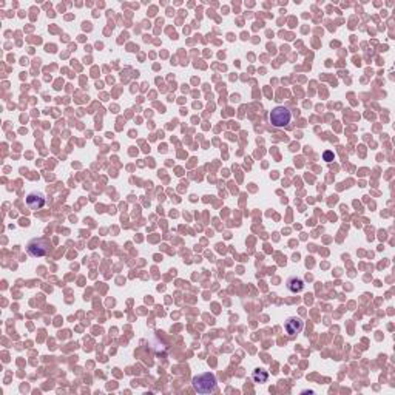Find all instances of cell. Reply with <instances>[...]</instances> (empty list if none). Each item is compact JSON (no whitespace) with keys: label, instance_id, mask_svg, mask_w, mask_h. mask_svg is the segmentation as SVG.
<instances>
[{"label":"cell","instance_id":"cell-3","mask_svg":"<svg viewBox=\"0 0 395 395\" xmlns=\"http://www.w3.org/2000/svg\"><path fill=\"white\" fill-rule=\"evenodd\" d=\"M50 247H51L50 240H47V238H34V240H31L28 242V245H26V252H28V255H31L34 258H42V257L48 255Z\"/></svg>","mask_w":395,"mask_h":395},{"label":"cell","instance_id":"cell-7","mask_svg":"<svg viewBox=\"0 0 395 395\" xmlns=\"http://www.w3.org/2000/svg\"><path fill=\"white\" fill-rule=\"evenodd\" d=\"M252 378L255 383H266L267 378H269V374L266 371H262V369H255L252 374Z\"/></svg>","mask_w":395,"mask_h":395},{"label":"cell","instance_id":"cell-6","mask_svg":"<svg viewBox=\"0 0 395 395\" xmlns=\"http://www.w3.org/2000/svg\"><path fill=\"white\" fill-rule=\"evenodd\" d=\"M286 287H287L289 292L300 293L304 289V279L300 278V276H291V278H287V281H286Z\"/></svg>","mask_w":395,"mask_h":395},{"label":"cell","instance_id":"cell-8","mask_svg":"<svg viewBox=\"0 0 395 395\" xmlns=\"http://www.w3.org/2000/svg\"><path fill=\"white\" fill-rule=\"evenodd\" d=\"M323 159L326 161V162H332L333 159H335V155H333V152H324V155H323Z\"/></svg>","mask_w":395,"mask_h":395},{"label":"cell","instance_id":"cell-4","mask_svg":"<svg viewBox=\"0 0 395 395\" xmlns=\"http://www.w3.org/2000/svg\"><path fill=\"white\" fill-rule=\"evenodd\" d=\"M25 201H26V206H28L31 210H39L45 206V196H43L42 191H37V190L30 191L28 195H26Z\"/></svg>","mask_w":395,"mask_h":395},{"label":"cell","instance_id":"cell-5","mask_svg":"<svg viewBox=\"0 0 395 395\" xmlns=\"http://www.w3.org/2000/svg\"><path fill=\"white\" fill-rule=\"evenodd\" d=\"M304 327V323L298 318V317H291V318H287L286 323H284V329L287 332V335H296V333H300Z\"/></svg>","mask_w":395,"mask_h":395},{"label":"cell","instance_id":"cell-1","mask_svg":"<svg viewBox=\"0 0 395 395\" xmlns=\"http://www.w3.org/2000/svg\"><path fill=\"white\" fill-rule=\"evenodd\" d=\"M191 383H193V389L198 394H212L216 391V377L210 372L196 375Z\"/></svg>","mask_w":395,"mask_h":395},{"label":"cell","instance_id":"cell-2","mask_svg":"<svg viewBox=\"0 0 395 395\" xmlns=\"http://www.w3.org/2000/svg\"><path fill=\"white\" fill-rule=\"evenodd\" d=\"M269 119H270L272 125L276 127V128H281V127H286V125L291 124L292 113L287 107H284V105H278V107H275L274 110L270 111Z\"/></svg>","mask_w":395,"mask_h":395}]
</instances>
